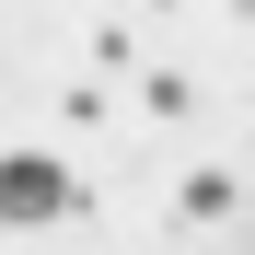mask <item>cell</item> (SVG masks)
<instances>
[{
  "instance_id": "6da1fadb",
  "label": "cell",
  "mask_w": 255,
  "mask_h": 255,
  "mask_svg": "<svg viewBox=\"0 0 255 255\" xmlns=\"http://www.w3.org/2000/svg\"><path fill=\"white\" fill-rule=\"evenodd\" d=\"M70 209H81L70 162H47V151H0V232H47V221H70Z\"/></svg>"
},
{
  "instance_id": "7a4b0ae2",
  "label": "cell",
  "mask_w": 255,
  "mask_h": 255,
  "mask_svg": "<svg viewBox=\"0 0 255 255\" xmlns=\"http://www.w3.org/2000/svg\"><path fill=\"white\" fill-rule=\"evenodd\" d=\"M232 197H244L232 174H186V197H174V209H186V221H232Z\"/></svg>"
},
{
  "instance_id": "3957f363",
  "label": "cell",
  "mask_w": 255,
  "mask_h": 255,
  "mask_svg": "<svg viewBox=\"0 0 255 255\" xmlns=\"http://www.w3.org/2000/svg\"><path fill=\"white\" fill-rule=\"evenodd\" d=\"M139 105H151V116H186V105H197V81H186V70H151V81H139Z\"/></svg>"
}]
</instances>
